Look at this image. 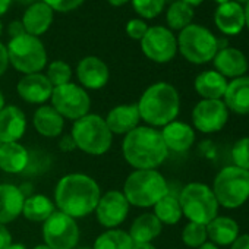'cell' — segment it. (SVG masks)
Masks as SVG:
<instances>
[{"label": "cell", "instance_id": "cell-25", "mask_svg": "<svg viewBox=\"0 0 249 249\" xmlns=\"http://www.w3.org/2000/svg\"><path fill=\"white\" fill-rule=\"evenodd\" d=\"M33 124L36 131L46 138H57L65 128V119L50 104L40 106L33 116Z\"/></svg>", "mask_w": 249, "mask_h": 249}, {"label": "cell", "instance_id": "cell-51", "mask_svg": "<svg viewBox=\"0 0 249 249\" xmlns=\"http://www.w3.org/2000/svg\"><path fill=\"white\" fill-rule=\"evenodd\" d=\"M6 249H27L22 243H12V245H9Z\"/></svg>", "mask_w": 249, "mask_h": 249}, {"label": "cell", "instance_id": "cell-18", "mask_svg": "<svg viewBox=\"0 0 249 249\" xmlns=\"http://www.w3.org/2000/svg\"><path fill=\"white\" fill-rule=\"evenodd\" d=\"M27 132V116L18 106L0 110V142H18Z\"/></svg>", "mask_w": 249, "mask_h": 249}, {"label": "cell", "instance_id": "cell-14", "mask_svg": "<svg viewBox=\"0 0 249 249\" xmlns=\"http://www.w3.org/2000/svg\"><path fill=\"white\" fill-rule=\"evenodd\" d=\"M129 202L120 191H107L100 196L95 207V215L98 223L108 229H117L128 217Z\"/></svg>", "mask_w": 249, "mask_h": 249}, {"label": "cell", "instance_id": "cell-39", "mask_svg": "<svg viewBox=\"0 0 249 249\" xmlns=\"http://www.w3.org/2000/svg\"><path fill=\"white\" fill-rule=\"evenodd\" d=\"M148 25L144 19L141 18H134L131 19L128 24H126V28H124V31H126L128 37L132 38V40H137V41H141L144 38V36L147 34L148 31Z\"/></svg>", "mask_w": 249, "mask_h": 249}, {"label": "cell", "instance_id": "cell-54", "mask_svg": "<svg viewBox=\"0 0 249 249\" xmlns=\"http://www.w3.org/2000/svg\"><path fill=\"white\" fill-rule=\"evenodd\" d=\"M18 2H21V3H28V5H31V3L37 2V0H18Z\"/></svg>", "mask_w": 249, "mask_h": 249}, {"label": "cell", "instance_id": "cell-2", "mask_svg": "<svg viewBox=\"0 0 249 249\" xmlns=\"http://www.w3.org/2000/svg\"><path fill=\"white\" fill-rule=\"evenodd\" d=\"M122 153L135 170H157L169 156L161 132L151 126H138L124 135Z\"/></svg>", "mask_w": 249, "mask_h": 249}, {"label": "cell", "instance_id": "cell-57", "mask_svg": "<svg viewBox=\"0 0 249 249\" xmlns=\"http://www.w3.org/2000/svg\"><path fill=\"white\" fill-rule=\"evenodd\" d=\"M2 33H3V24L0 21V37H2Z\"/></svg>", "mask_w": 249, "mask_h": 249}, {"label": "cell", "instance_id": "cell-42", "mask_svg": "<svg viewBox=\"0 0 249 249\" xmlns=\"http://www.w3.org/2000/svg\"><path fill=\"white\" fill-rule=\"evenodd\" d=\"M230 249H249V233L239 234L230 245Z\"/></svg>", "mask_w": 249, "mask_h": 249}, {"label": "cell", "instance_id": "cell-41", "mask_svg": "<svg viewBox=\"0 0 249 249\" xmlns=\"http://www.w3.org/2000/svg\"><path fill=\"white\" fill-rule=\"evenodd\" d=\"M9 68V57H8V50L6 46L0 41V76L5 75V72Z\"/></svg>", "mask_w": 249, "mask_h": 249}, {"label": "cell", "instance_id": "cell-20", "mask_svg": "<svg viewBox=\"0 0 249 249\" xmlns=\"http://www.w3.org/2000/svg\"><path fill=\"white\" fill-rule=\"evenodd\" d=\"M160 132L167 150L173 153H186L195 142L194 128L180 120L170 122Z\"/></svg>", "mask_w": 249, "mask_h": 249}, {"label": "cell", "instance_id": "cell-40", "mask_svg": "<svg viewBox=\"0 0 249 249\" xmlns=\"http://www.w3.org/2000/svg\"><path fill=\"white\" fill-rule=\"evenodd\" d=\"M12 234L6 224H0V249H6L9 245H12Z\"/></svg>", "mask_w": 249, "mask_h": 249}, {"label": "cell", "instance_id": "cell-33", "mask_svg": "<svg viewBox=\"0 0 249 249\" xmlns=\"http://www.w3.org/2000/svg\"><path fill=\"white\" fill-rule=\"evenodd\" d=\"M134 242L128 231L120 229H108L101 233L95 242L92 249H132Z\"/></svg>", "mask_w": 249, "mask_h": 249}, {"label": "cell", "instance_id": "cell-17", "mask_svg": "<svg viewBox=\"0 0 249 249\" xmlns=\"http://www.w3.org/2000/svg\"><path fill=\"white\" fill-rule=\"evenodd\" d=\"M107 128L113 135H128L140 126L141 116L137 103L114 106L104 117Z\"/></svg>", "mask_w": 249, "mask_h": 249}, {"label": "cell", "instance_id": "cell-28", "mask_svg": "<svg viewBox=\"0 0 249 249\" xmlns=\"http://www.w3.org/2000/svg\"><path fill=\"white\" fill-rule=\"evenodd\" d=\"M227 84V79L217 71H204L195 78L194 87L202 100H221Z\"/></svg>", "mask_w": 249, "mask_h": 249}, {"label": "cell", "instance_id": "cell-31", "mask_svg": "<svg viewBox=\"0 0 249 249\" xmlns=\"http://www.w3.org/2000/svg\"><path fill=\"white\" fill-rule=\"evenodd\" d=\"M195 17L194 8L182 0H175L172 2L166 11V22L167 28L170 31H182L188 25L192 24V19Z\"/></svg>", "mask_w": 249, "mask_h": 249}, {"label": "cell", "instance_id": "cell-22", "mask_svg": "<svg viewBox=\"0 0 249 249\" xmlns=\"http://www.w3.org/2000/svg\"><path fill=\"white\" fill-rule=\"evenodd\" d=\"M214 22L218 31L224 36H237L245 28V11L243 6L234 2L218 5L214 14Z\"/></svg>", "mask_w": 249, "mask_h": 249}, {"label": "cell", "instance_id": "cell-32", "mask_svg": "<svg viewBox=\"0 0 249 249\" xmlns=\"http://www.w3.org/2000/svg\"><path fill=\"white\" fill-rule=\"evenodd\" d=\"M161 224L173 226L180 221L183 217L182 207L179 202V198L172 195L170 192L164 195L156 205H154V213H153Z\"/></svg>", "mask_w": 249, "mask_h": 249}, {"label": "cell", "instance_id": "cell-59", "mask_svg": "<svg viewBox=\"0 0 249 249\" xmlns=\"http://www.w3.org/2000/svg\"><path fill=\"white\" fill-rule=\"evenodd\" d=\"M166 2H170L172 3V2H175V0H166Z\"/></svg>", "mask_w": 249, "mask_h": 249}, {"label": "cell", "instance_id": "cell-46", "mask_svg": "<svg viewBox=\"0 0 249 249\" xmlns=\"http://www.w3.org/2000/svg\"><path fill=\"white\" fill-rule=\"evenodd\" d=\"M132 249H157L153 243H134Z\"/></svg>", "mask_w": 249, "mask_h": 249}, {"label": "cell", "instance_id": "cell-37", "mask_svg": "<svg viewBox=\"0 0 249 249\" xmlns=\"http://www.w3.org/2000/svg\"><path fill=\"white\" fill-rule=\"evenodd\" d=\"M233 166L249 172V137L237 140L231 147Z\"/></svg>", "mask_w": 249, "mask_h": 249}, {"label": "cell", "instance_id": "cell-6", "mask_svg": "<svg viewBox=\"0 0 249 249\" xmlns=\"http://www.w3.org/2000/svg\"><path fill=\"white\" fill-rule=\"evenodd\" d=\"M6 50L9 65L24 75L38 73L47 68V52L40 37L25 33L19 37L11 38Z\"/></svg>", "mask_w": 249, "mask_h": 249}, {"label": "cell", "instance_id": "cell-13", "mask_svg": "<svg viewBox=\"0 0 249 249\" xmlns=\"http://www.w3.org/2000/svg\"><path fill=\"white\" fill-rule=\"evenodd\" d=\"M229 120V108L223 100H201L192 110L194 128L202 134L220 132Z\"/></svg>", "mask_w": 249, "mask_h": 249}, {"label": "cell", "instance_id": "cell-48", "mask_svg": "<svg viewBox=\"0 0 249 249\" xmlns=\"http://www.w3.org/2000/svg\"><path fill=\"white\" fill-rule=\"evenodd\" d=\"M243 11H245V27H248V30H249V0L246 2Z\"/></svg>", "mask_w": 249, "mask_h": 249}, {"label": "cell", "instance_id": "cell-56", "mask_svg": "<svg viewBox=\"0 0 249 249\" xmlns=\"http://www.w3.org/2000/svg\"><path fill=\"white\" fill-rule=\"evenodd\" d=\"M215 3H218V5H223V3H227V2H230V0H214Z\"/></svg>", "mask_w": 249, "mask_h": 249}, {"label": "cell", "instance_id": "cell-50", "mask_svg": "<svg viewBox=\"0 0 249 249\" xmlns=\"http://www.w3.org/2000/svg\"><path fill=\"white\" fill-rule=\"evenodd\" d=\"M182 2H185V3H188L189 6H198V5H201L204 0H182Z\"/></svg>", "mask_w": 249, "mask_h": 249}, {"label": "cell", "instance_id": "cell-19", "mask_svg": "<svg viewBox=\"0 0 249 249\" xmlns=\"http://www.w3.org/2000/svg\"><path fill=\"white\" fill-rule=\"evenodd\" d=\"M54 19V12L50 9L44 2L37 0V2L28 5L22 15V25L25 28V33L34 37H40L46 34Z\"/></svg>", "mask_w": 249, "mask_h": 249}, {"label": "cell", "instance_id": "cell-38", "mask_svg": "<svg viewBox=\"0 0 249 249\" xmlns=\"http://www.w3.org/2000/svg\"><path fill=\"white\" fill-rule=\"evenodd\" d=\"M44 2L53 12H60V14H68L75 9H78L85 0H41Z\"/></svg>", "mask_w": 249, "mask_h": 249}, {"label": "cell", "instance_id": "cell-45", "mask_svg": "<svg viewBox=\"0 0 249 249\" xmlns=\"http://www.w3.org/2000/svg\"><path fill=\"white\" fill-rule=\"evenodd\" d=\"M11 3H12V0H0V17L8 12V9L11 8Z\"/></svg>", "mask_w": 249, "mask_h": 249}, {"label": "cell", "instance_id": "cell-15", "mask_svg": "<svg viewBox=\"0 0 249 249\" xmlns=\"http://www.w3.org/2000/svg\"><path fill=\"white\" fill-rule=\"evenodd\" d=\"M76 78L84 89H101L110 79V71L97 56H85L76 65Z\"/></svg>", "mask_w": 249, "mask_h": 249}, {"label": "cell", "instance_id": "cell-1", "mask_svg": "<svg viewBox=\"0 0 249 249\" xmlns=\"http://www.w3.org/2000/svg\"><path fill=\"white\" fill-rule=\"evenodd\" d=\"M100 196L98 183L85 173L65 175L54 188L56 208L75 220L92 214Z\"/></svg>", "mask_w": 249, "mask_h": 249}, {"label": "cell", "instance_id": "cell-8", "mask_svg": "<svg viewBox=\"0 0 249 249\" xmlns=\"http://www.w3.org/2000/svg\"><path fill=\"white\" fill-rule=\"evenodd\" d=\"M211 189L218 205L229 210L239 208L249 199V172L227 166L215 175Z\"/></svg>", "mask_w": 249, "mask_h": 249}, {"label": "cell", "instance_id": "cell-23", "mask_svg": "<svg viewBox=\"0 0 249 249\" xmlns=\"http://www.w3.org/2000/svg\"><path fill=\"white\" fill-rule=\"evenodd\" d=\"M24 192L12 183H0V224H8L22 215Z\"/></svg>", "mask_w": 249, "mask_h": 249}, {"label": "cell", "instance_id": "cell-52", "mask_svg": "<svg viewBox=\"0 0 249 249\" xmlns=\"http://www.w3.org/2000/svg\"><path fill=\"white\" fill-rule=\"evenodd\" d=\"M5 106H6V103H5V95H3L2 91H0V110H2Z\"/></svg>", "mask_w": 249, "mask_h": 249}, {"label": "cell", "instance_id": "cell-3", "mask_svg": "<svg viewBox=\"0 0 249 249\" xmlns=\"http://www.w3.org/2000/svg\"><path fill=\"white\" fill-rule=\"evenodd\" d=\"M141 120L151 128H163L176 120L180 111V95L169 82L150 85L137 103Z\"/></svg>", "mask_w": 249, "mask_h": 249}, {"label": "cell", "instance_id": "cell-29", "mask_svg": "<svg viewBox=\"0 0 249 249\" xmlns=\"http://www.w3.org/2000/svg\"><path fill=\"white\" fill-rule=\"evenodd\" d=\"M163 224L153 213H144L138 215L131 224L129 236L134 243H151L160 236Z\"/></svg>", "mask_w": 249, "mask_h": 249}, {"label": "cell", "instance_id": "cell-49", "mask_svg": "<svg viewBox=\"0 0 249 249\" xmlns=\"http://www.w3.org/2000/svg\"><path fill=\"white\" fill-rule=\"evenodd\" d=\"M196 249H220L217 245H214V243H211V242H205L204 245H201L199 248H196Z\"/></svg>", "mask_w": 249, "mask_h": 249}, {"label": "cell", "instance_id": "cell-5", "mask_svg": "<svg viewBox=\"0 0 249 249\" xmlns=\"http://www.w3.org/2000/svg\"><path fill=\"white\" fill-rule=\"evenodd\" d=\"M71 137L75 147L88 156L106 154L113 142V134L107 128L104 117L92 113L73 122Z\"/></svg>", "mask_w": 249, "mask_h": 249}, {"label": "cell", "instance_id": "cell-47", "mask_svg": "<svg viewBox=\"0 0 249 249\" xmlns=\"http://www.w3.org/2000/svg\"><path fill=\"white\" fill-rule=\"evenodd\" d=\"M107 2H108L111 6H114V8H120V6H123V5H126L128 2H131V0H107Z\"/></svg>", "mask_w": 249, "mask_h": 249}, {"label": "cell", "instance_id": "cell-16", "mask_svg": "<svg viewBox=\"0 0 249 249\" xmlns=\"http://www.w3.org/2000/svg\"><path fill=\"white\" fill-rule=\"evenodd\" d=\"M18 95L30 104H46L52 98L53 85L47 79L46 73H30L24 75L17 85Z\"/></svg>", "mask_w": 249, "mask_h": 249}, {"label": "cell", "instance_id": "cell-26", "mask_svg": "<svg viewBox=\"0 0 249 249\" xmlns=\"http://www.w3.org/2000/svg\"><path fill=\"white\" fill-rule=\"evenodd\" d=\"M223 101L229 111L236 114H249V76L234 78L227 84Z\"/></svg>", "mask_w": 249, "mask_h": 249}, {"label": "cell", "instance_id": "cell-12", "mask_svg": "<svg viewBox=\"0 0 249 249\" xmlns=\"http://www.w3.org/2000/svg\"><path fill=\"white\" fill-rule=\"evenodd\" d=\"M141 50L147 59L156 63H167L178 53V38L167 27H150L141 40Z\"/></svg>", "mask_w": 249, "mask_h": 249}, {"label": "cell", "instance_id": "cell-53", "mask_svg": "<svg viewBox=\"0 0 249 249\" xmlns=\"http://www.w3.org/2000/svg\"><path fill=\"white\" fill-rule=\"evenodd\" d=\"M33 249H52V248H49L47 245H44V243H41V245H37V246H34Z\"/></svg>", "mask_w": 249, "mask_h": 249}, {"label": "cell", "instance_id": "cell-35", "mask_svg": "<svg viewBox=\"0 0 249 249\" xmlns=\"http://www.w3.org/2000/svg\"><path fill=\"white\" fill-rule=\"evenodd\" d=\"M207 226L189 221L182 230V242L188 248H199L207 242Z\"/></svg>", "mask_w": 249, "mask_h": 249}, {"label": "cell", "instance_id": "cell-10", "mask_svg": "<svg viewBox=\"0 0 249 249\" xmlns=\"http://www.w3.org/2000/svg\"><path fill=\"white\" fill-rule=\"evenodd\" d=\"M43 240L52 249H75L79 242V227L75 218L56 210L43 223Z\"/></svg>", "mask_w": 249, "mask_h": 249}, {"label": "cell", "instance_id": "cell-34", "mask_svg": "<svg viewBox=\"0 0 249 249\" xmlns=\"http://www.w3.org/2000/svg\"><path fill=\"white\" fill-rule=\"evenodd\" d=\"M72 68L68 62L65 60H53L52 63H49L47 66V72L46 76L50 81V84L53 85V88L65 85L72 82Z\"/></svg>", "mask_w": 249, "mask_h": 249}, {"label": "cell", "instance_id": "cell-58", "mask_svg": "<svg viewBox=\"0 0 249 249\" xmlns=\"http://www.w3.org/2000/svg\"><path fill=\"white\" fill-rule=\"evenodd\" d=\"M75 249H92V248H87V246H82V248H75Z\"/></svg>", "mask_w": 249, "mask_h": 249}, {"label": "cell", "instance_id": "cell-7", "mask_svg": "<svg viewBox=\"0 0 249 249\" xmlns=\"http://www.w3.org/2000/svg\"><path fill=\"white\" fill-rule=\"evenodd\" d=\"M183 215L194 223L207 226L218 215V202L213 189L201 182L188 183L178 196Z\"/></svg>", "mask_w": 249, "mask_h": 249}, {"label": "cell", "instance_id": "cell-27", "mask_svg": "<svg viewBox=\"0 0 249 249\" xmlns=\"http://www.w3.org/2000/svg\"><path fill=\"white\" fill-rule=\"evenodd\" d=\"M239 234L237 221L226 215H217L207 224V237L217 246H230Z\"/></svg>", "mask_w": 249, "mask_h": 249}, {"label": "cell", "instance_id": "cell-24", "mask_svg": "<svg viewBox=\"0 0 249 249\" xmlns=\"http://www.w3.org/2000/svg\"><path fill=\"white\" fill-rule=\"evenodd\" d=\"M30 164V153L19 142H0V170L18 175L27 170Z\"/></svg>", "mask_w": 249, "mask_h": 249}, {"label": "cell", "instance_id": "cell-30", "mask_svg": "<svg viewBox=\"0 0 249 249\" xmlns=\"http://www.w3.org/2000/svg\"><path fill=\"white\" fill-rule=\"evenodd\" d=\"M56 211L54 202L46 195H31L25 198L22 215L33 223H44Z\"/></svg>", "mask_w": 249, "mask_h": 249}, {"label": "cell", "instance_id": "cell-43", "mask_svg": "<svg viewBox=\"0 0 249 249\" xmlns=\"http://www.w3.org/2000/svg\"><path fill=\"white\" fill-rule=\"evenodd\" d=\"M8 33H9V37L11 38H15V37H19V36L25 34V28H24V25H22L21 21H14V22L9 24Z\"/></svg>", "mask_w": 249, "mask_h": 249}, {"label": "cell", "instance_id": "cell-9", "mask_svg": "<svg viewBox=\"0 0 249 249\" xmlns=\"http://www.w3.org/2000/svg\"><path fill=\"white\" fill-rule=\"evenodd\" d=\"M178 50L194 65H204L214 59L218 52L217 37L205 27L191 24L178 36Z\"/></svg>", "mask_w": 249, "mask_h": 249}, {"label": "cell", "instance_id": "cell-55", "mask_svg": "<svg viewBox=\"0 0 249 249\" xmlns=\"http://www.w3.org/2000/svg\"><path fill=\"white\" fill-rule=\"evenodd\" d=\"M231 2H234V3H239V5H246L248 0H231Z\"/></svg>", "mask_w": 249, "mask_h": 249}, {"label": "cell", "instance_id": "cell-21", "mask_svg": "<svg viewBox=\"0 0 249 249\" xmlns=\"http://www.w3.org/2000/svg\"><path fill=\"white\" fill-rule=\"evenodd\" d=\"M214 71H217L224 78H240L248 71L246 56L234 47H226L217 52L213 59Z\"/></svg>", "mask_w": 249, "mask_h": 249}, {"label": "cell", "instance_id": "cell-11", "mask_svg": "<svg viewBox=\"0 0 249 249\" xmlns=\"http://www.w3.org/2000/svg\"><path fill=\"white\" fill-rule=\"evenodd\" d=\"M50 101L63 119H71L73 122L87 116L91 107V98L87 89L73 82L53 88Z\"/></svg>", "mask_w": 249, "mask_h": 249}, {"label": "cell", "instance_id": "cell-36", "mask_svg": "<svg viewBox=\"0 0 249 249\" xmlns=\"http://www.w3.org/2000/svg\"><path fill=\"white\" fill-rule=\"evenodd\" d=\"M131 2L134 11L141 19L157 18L166 6V0H131Z\"/></svg>", "mask_w": 249, "mask_h": 249}, {"label": "cell", "instance_id": "cell-4", "mask_svg": "<svg viewBox=\"0 0 249 249\" xmlns=\"http://www.w3.org/2000/svg\"><path fill=\"white\" fill-rule=\"evenodd\" d=\"M122 192L129 205L150 208L169 194V186L159 170H134L124 180Z\"/></svg>", "mask_w": 249, "mask_h": 249}, {"label": "cell", "instance_id": "cell-44", "mask_svg": "<svg viewBox=\"0 0 249 249\" xmlns=\"http://www.w3.org/2000/svg\"><path fill=\"white\" fill-rule=\"evenodd\" d=\"M59 148L63 150V151H71V150H73V148H76V147H75V144H73L72 137H71V135H66V137H63V138L60 140Z\"/></svg>", "mask_w": 249, "mask_h": 249}]
</instances>
